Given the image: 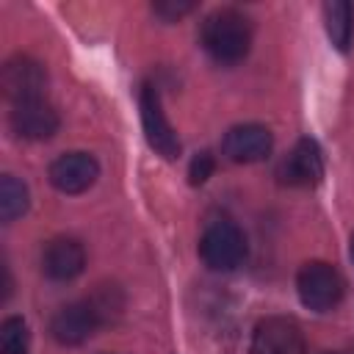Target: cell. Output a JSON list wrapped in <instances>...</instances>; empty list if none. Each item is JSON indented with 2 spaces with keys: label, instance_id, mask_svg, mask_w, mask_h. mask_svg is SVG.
<instances>
[{
  "label": "cell",
  "instance_id": "cell-1",
  "mask_svg": "<svg viewBox=\"0 0 354 354\" xmlns=\"http://www.w3.org/2000/svg\"><path fill=\"white\" fill-rule=\"evenodd\" d=\"M202 47L218 64H238L252 47V25L235 8H218L202 22Z\"/></svg>",
  "mask_w": 354,
  "mask_h": 354
},
{
  "label": "cell",
  "instance_id": "cell-2",
  "mask_svg": "<svg viewBox=\"0 0 354 354\" xmlns=\"http://www.w3.org/2000/svg\"><path fill=\"white\" fill-rule=\"evenodd\" d=\"M296 290H299V299L304 307H310L315 313H326L340 304L346 282L335 266H329L324 260H310L296 274Z\"/></svg>",
  "mask_w": 354,
  "mask_h": 354
},
{
  "label": "cell",
  "instance_id": "cell-3",
  "mask_svg": "<svg viewBox=\"0 0 354 354\" xmlns=\"http://www.w3.org/2000/svg\"><path fill=\"white\" fill-rule=\"evenodd\" d=\"M199 254L213 271H232L246 257V235L235 221L218 218L205 227L199 238Z\"/></svg>",
  "mask_w": 354,
  "mask_h": 354
},
{
  "label": "cell",
  "instance_id": "cell-4",
  "mask_svg": "<svg viewBox=\"0 0 354 354\" xmlns=\"http://www.w3.org/2000/svg\"><path fill=\"white\" fill-rule=\"evenodd\" d=\"M138 108H141V124H144V136L147 144L166 160H174L180 155V138L174 133V127L169 124L163 105H160V94L155 91V86L144 83L141 94H138Z\"/></svg>",
  "mask_w": 354,
  "mask_h": 354
},
{
  "label": "cell",
  "instance_id": "cell-5",
  "mask_svg": "<svg viewBox=\"0 0 354 354\" xmlns=\"http://www.w3.org/2000/svg\"><path fill=\"white\" fill-rule=\"evenodd\" d=\"M252 354H304V335L293 318L268 315L252 332Z\"/></svg>",
  "mask_w": 354,
  "mask_h": 354
},
{
  "label": "cell",
  "instance_id": "cell-6",
  "mask_svg": "<svg viewBox=\"0 0 354 354\" xmlns=\"http://www.w3.org/2000/svg\"><path fill=\"white\" fill-rule=\"evenodd\" d=\"M100 324H102V315L94 301H72L53 315L50 335L61 346H80L97 332Z\"/></svg>",
  "mask_w": 354,
  "mask_h": 354
},
{
  "label": "cell",
  "instance_id": "cell-7",
  "mask_svg": "<svg viewBox=\"0 0 354 354\" xmlns=\"http://www.w3.org/2000/svg\"><path fill=\"white\" fill-rule=\"evenodd\" d=\"M3 91L11 102H25V100H39L44 86H47V72L44 66L30 58V55H14L3 66Z\"/></svg>",
  "mask_w": 354,
  "mask_h": 354
},
{
  "label": "cell",
  "instance_id": "cell-8",
  "mask_svg": "<svg viewBox=\"0 0 354 354\" xmlns=\"http://www.w3.org/2000/svg\"><path fill=\"white\" fill-rule=\"evenodd\" d=\"M277 174L285 185H296V188L318 185L324 177V155L318 144L313 138H299L296 147L282 158Z\"/></svg>",
  "mask_w": 354,
  "mask_h": 354
},
{
  "label": "cell",
  "instance_id": "cell-9",
  "mask_svg": "<svg viewBox=\"0 0 354 354\" xmlns=\"http://www.w3.org/2000/svg\"><path fill=\"white\" fill-rule=\"evenodd\" d=\"M11 130L19 138H28V141L53 138L55 130H58V111L44 97L14 102V108H11Z\"/></svg>",
  "mask_w": 354,
  "mask_h": 354
},
{
  "label": "cell",
  "instance_id": "cell-10",
  "mask_svg": "<svg viewBox=\"0 0 354 354\" xmlns=\"http://www.w3.org/2000/svg\"><path fill=\"white\" fill-rule=\"evenodd\" d=\"M271 130L266 124H235L227 130L224 141H221V152L232 160V163H257L271 152Z\"/></svg>",
  "mask_w": 354,
  "mask_h": 354
},
{
  "label": "cell",
  "instance_id": "cell-11",
  "mask_svg": "<svg viewBox=\"0 0 354 354\" xmlns=\"http://www.w3.org/2000/svg\"><path fill=\"white\" fill-rule=\"evenodd\" d=\"M100 166L88 152H66L50 163V183L61 194H83L94 185Z\"/></svg>",
  "mask_w": 354,
  "mask_h": 354
},
{
  "label": "cell",
  "instance_id": "cell-12",
  "mask_svg": "<svg viewBox=\"0 0 354 354\" xmlns=\"http://www.w3.org/2000/svg\"><path fill=\"white\" fill-rule=\"evenodd\" d=\"M86 266V249L77 238H53L41 252V271L55 282L75 279Z\"/></svg>",
  "mask_w": 354,
  "mask_h": 354
},
{
  "label": "cell",
  "instance_id": "cell-13",
  "mask_svg": "<svg viewBox=\"0 0 354 354\" xmlns=\"http://www.w3.org/2000/svg\"><path fill=\"white\" fill-rule=\"evenodd\" d=\"M326 36L337 50H348L354 39V6L346 0H332L324 6Z\"/></svg>",
  "mask_w": 354,
  "mask_h": 354
},
{
  "label": "cell",
  "instance_id": "cell-14",
  "mask_svg": "<svg viewBox=\"0 0 354 354\" xmlns=\"http://www.w3.org/2000/svg\"><path fill=\"white\" fill-rule=\"evenodd\" d=\"M25 210H28V188H25V183H19L11 174H6L0 180V218L8 224L14 218H19Z\"/></svg>",
  "mask_w": 354,
  "mask_h": 354
},
{
  "label": "cell",
  "instance_id": "cell-15",
  "mask_svg": "<svg viewBox=\"0 0 354 354\" xmlns=\"http://www.w3.org/2000/svg\"><path fill=\"white\" fill-rule=\"evenodd\" d=\"M28 340H30V332L22 318L11 315L0 324V354H25Z\"/></svg>",
  "mask_w": 354,
  "mask_h": 354
},
{
  "label": "cell",
  "instance_id": "cell-16",
  "mask_svg": "<svg viewBox=\"0 0 354 354\" xmlns=\"http://www.w3.org/2000/svg\"><path fill=\"white\" fill-rule=\"evenodd\" d=\"M213 169H216V158H213L210 152H196L194 160H191V166H188V180H191V185L207 183V177L213 174Z\"/></svg>",
  "mask_w": 354,
  "mask_h": 354
},
{
  "label": "cell",
  "instance_id": "cell-17",
  "mask_svg": "<svg viewBox=\"0 0 354 354\" xmlns=\"http://www.w3.org/2000/svg\"><path fill=\"white\" fill-rule=\"evenodd\" d=\"M194 8V3L191 0H160V3H155L152 6V11L158 14V17H163V19H180L183 14H188Z\"/></svg>",
  "mask_w": 354,
  "mask_h": 354
},
{
  "label": "cell",
  "instance_id": "cell-18",
  "mask_svg": "<svg viewBox=\"0 0 354 354\" xmlns=\"http://www.w3.org/2000/svg\"><path fill=\"white\" fill-rule=\"evenodd\" d=\"M351 257H354V238H351Z\"/></svg>",
  "mask_w": 354,
  "mask_h": 354
},
{
  "label": "cell",
  "instance_id": "cell-19",
  "mask_svg": "<svg viewBox=\"0 0 354 354\" xmlns=\"http://www.w3.org/2000/svg\"><path fill=\"white\" fill-rule=\"evenodd\" d=\"M326 354H329V351H326Z\"/></svg>",
  "mask_w": 354,
  "mask_h": 354
}]
</instances>
